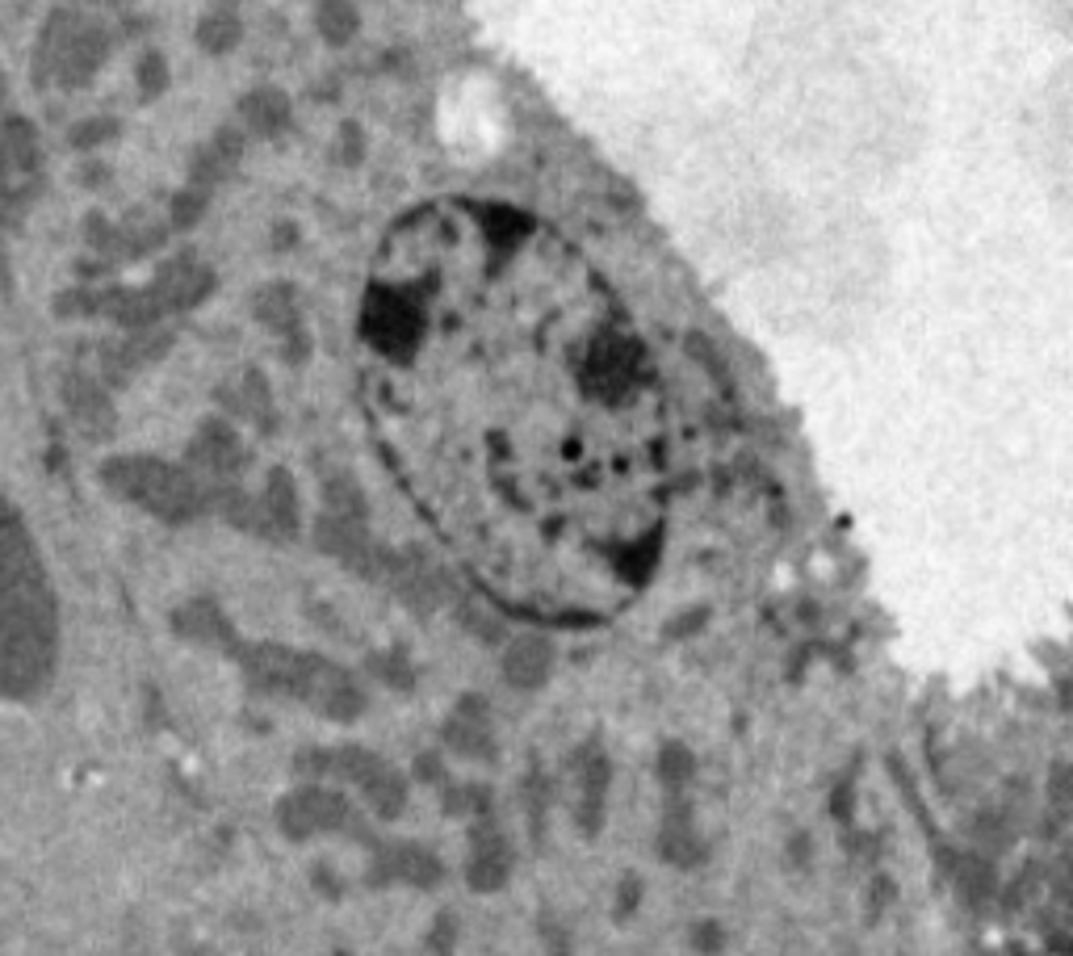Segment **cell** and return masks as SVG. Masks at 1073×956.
<instances>
[{
	"label": "cell",
	"mask_w": 1073,
	"mask_h": 956,
	"mask_svg": "<svg viewBox=\"0 0 1073 956\" xmlns=\"http://www.w3.org/2000/svg\"><path fill=\"white\" fill-rule=\"evenodd\" d=\"M59 671V604L22 512L0 496V701L34 705Z\"/></svg>",
	"instance_id": "obj_1"
},
{
	"label": "cell",
	"mask_w": 1073,
	"mask_h": 956,
	"mask_svg": "<svg viewBox=\"0 0 1073 956\" xmlns=\"http://www.w3.org/2000/svg\"><path fill=\"white\" fill-rule=\"evenodd\" d=\"M420 332H424V319H420L411 298L386 294V289H374L365 298V340L378 353L407 361L415 353V344H420Z\"/></svg>",
	"instance_id": "obj_2"
},
{
	"label": "cell",
	"mask_w": 1073,
	"mask_h": 956,
	"mask_svg": "<svg viewBox=\"0 0 1073 956\" xmlns=\"http://www.w3.org/2000/svg\"><path fill=\"white\" fill-rule=\"evenodd\" d=\"M289 118H294V105L282 89H256V93L243 96V122L256 135H277L289 126Z\"/></svg>",
	"instance_id": "obj_3"
},
{
	"label": "cell",
	"mask_w": 1073,
	"mask_h": 956,
	"mask_svg": "<svg viewBox=\"0 0 1073 956\" xmlns=\"http://www.w3.org/2000/svg\"><path fill=\"white\" fill-rule=\"evenodd\" d=\"M315 30H319L323 43L349 47L361 30V9L353 0H319L315 4Z\"/></svg>",
	"instance_id": "obj_4"
},
{
	"label": "cell",
	"mask_w": 1073,
	"mask_h": 956,
	"mask_svg": "<svg viewBox=\"0 0 1073 956\" xmlns=\"http://www.w3.org/2000/svg\"><path fill=\"white\" fill-rule=\"evenodd\" d=\"M256 311H261L264 323L286 328V332H298V303H294V289L289 286L261 289V294H256Z\"/></svg>",
	"instance_id": "obj_5"
},
{
	"label": "cell",
	"mask_w": 1073,
	"mask_h": 956,
	"mask_svg": "<svg viewBox=\"0 0 1073 956\" xmlns=\"http://www.w3.org/2000/svg\"><path fill=\"white\" fill-rule=\"evenodd\" d=\"M546 663H549L546 642L525 638V642L512 646V655H507V675H512L516 684H533V680H541V675H546Z\"/></svg>",
	"instance_id": "obj_6"
},
{
	"label": "cell",
	"mask_w": 1073,
	"mask_h": 956,
	"mask_svg": "<svg viewBox=\"0 0 1073 956\" xmlns=\"http://www.w3.org/2000/svg\"><path fill=\"white\" fill-rule=\"evenodd\" d=\"M197 38H202V47L222 55V50H231L239 43V18L231 9H215V13H206L202 25H197Z\"/></svg>",
	"instance_id": "obj_7"
},
{
	"label": "cell",
	"mask_w": 1073,
	"mask_h": 956,
	"mask_svg": "<svg viewBox=\"0 0 1073 956\" xmlns=\"http://www.w3.org/2000/svg\"><path fill=\"white\" fill-rule=\"evenodd\" d=\"M269 516H277L282 525H294V487H289L286 475H273V487H269Z\"/></svg>",
	"instance_id": "obj_8"
},
{
	"label": "cell",
	"mask_w": 1073,
	"mask_h": 956,
	"mask_svg": "<svg viewBox=\"0 0 1073 956\" xmlns=\"http://www.w3.org/2000/svg\"><path fill=\"white\" fill-rule=\"evenodd\" d=\"M332 151H335V160H340V164H361V156H365V135H361V126H353V122H349V126L335 135Z\"/></svg>",
	"instance_id": "obj_9"
}]
</instances>
